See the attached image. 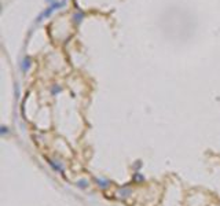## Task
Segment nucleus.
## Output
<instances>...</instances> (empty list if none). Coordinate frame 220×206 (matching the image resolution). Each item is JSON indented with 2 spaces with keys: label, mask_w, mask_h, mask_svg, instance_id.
I'll use <instances>...</instances> for the list:
<instances>
[{
  "label": "nucleus",
  "mask_w": 220,
  "mask_h": 206,
  "mask_svg": "<svg viewBox=\"0 0 220 206\" xmlns=\"http://www.w3.org/2000/svg\"><path fill=\"white\" fill-rule=\"evenodd\" d=\"M62 6H63V3H52V4H51V7L47 8V10H45V11H43L41 14H40V16H39V21H41L43 18H47L48 15H51V14H52V11L58 10L59 7H62Z\"/></svg>",
  "instance_id": "1"
},
{
  "label": "nucleus",
  "mask_w": 220,
  "mask_h": 206,
  "mask_svg": "<svg viewBox=\"0 0 220 206\" xmlns=\"http://www.w3.org/2000/svg\"><path fill=\"white\" fill-rule=\"evenodd\" d=\"M48 2H52V0H48Z\"/></svg>",
  "instance_id": "3"
},
{
  "label": "nucleus",
  "mask_w": 220,
  "mask_h": 206,
  "mask_svg": "<svg viewBox=\"0 0 220 206\" xmlns=\"http://www.w3.org/2000/svg\"><path fill=\"white\" fill-rule=\"evenodd\" d=\"M83 16H84V14H83V12H79V14H76L74 16H73V18H74V22H76V24H79V22L81 21Z\"/></svg>",
  "instance_id": "2"
}]
</instances>
